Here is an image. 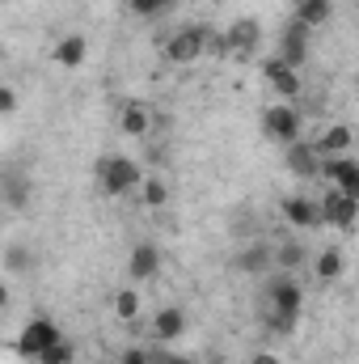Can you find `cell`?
<instances>
[{
  "mask_svg": "<svg viewBox=\"0 0 359 364\" xmlns=\"http://www.w3.org/2000/svg\"><path fill=\"white\" fill-rule=\"evenodd\" d=\"M304 309V288L296 284V275H270L267 284V322L279 331V335H292L296 331V318Z\"/></svg>",
  "mask_w": 359,
  "mask_h": 364,
  "instance_id": "1",
  "label": "cell"
},
{
  "mask_svg": "<svg viewBox=\"0 0 359 364\" xmlns=\"http://www.w3.org/2000/svg\"><path fill=\"white\" fill-rule=\"evenodd\" d=\"M97 182H101L106 195H127V191L144 186V174L131 157H101L97 161Z\"/></svg>",
  "mask_w": 359,
  "mask_h": 364,
  "instance_id": "2",
  "label": "cell"
},
{
  "mask_svg": "<svg viewBox=\"0 0 359 364\" xmlns=\"http://www.w3.org/2000/svg\"><path fill=\"white\" fill-rule=\"evenodd\" d=\"M60 339H64V335H60V326H55L51 318H34V322H26V331H21V339H17V352L30 356V360H43Z\"/></svg>",
  "mask_w": 359,
  "mask_h": 364,
  "instance_id": "3",
  "label": "cell"
},
{
  "mask_svg": "<svg viewBox=\"0 0 359 364\" xmlns=\"http://www.w3.org/2000/svg\"><path fill=\"white\" fill-rule=\"evenodd\" d=\"M263 132H267L270 140H279V144H296L300 140V110L287 106V102L267 106L263 110Z\"/></svg>",
  "mask_w": 359,
  "mask_h": 364,
  "instance_id": "4",
  "label": "cell"
},
{
  "mask_svg": "<svg viewBox=\"0 0 359 364\" xmlns=\"http://www.w3.org/2000/svg\"><path fill=\"white\" fill-rule=\"evenodd\" d=\"M207 26H186V30H178L170 43H165V60L170 64H194L203 51H207Z\"/></svg>",
  "mask_w": 359,
  "mask_h": 364,
  "instance_id": "5",
  "label": "cell"
},
{
  "mask_svg": "<svg viewBox=\"0 0 359 364\" xmlns=\"http://www.w3.org/2000/svg\"><path fill=\"white\" fill-rule=\"evenodd\" d=\"M321 216H326V225H338V229H351L359 216V199H351L347 191H338V186H330L326 195H321Z\"/></svg>",
  "mask_w": 359,
  "mask_h": 364,
  "instance_id": "6",
  "label": "cell"
},
{
  "mask_svg": "<svg viewBox=\"0 0 359 364\" xmlns=\"http://www.w3.org/2000/svg\"><path fill=\"white\" fill-rule=\"evenodd\" d=\"M279 60H287L292 68H300L304 60H309V26L304 21H287V30H283V38H279Z\"/></svg>",
  "mask_w": 359,
  "mask_h": 364,
  "instance_id": "7",
  "label": "cell"
},
{
  "mask_svg": "<svg viewBox=\"0 0 359 364\" xmlns=\"http://www.w3.org/2000/svg\"><path fill=\"white\" fill-rule=\"evenodd\" d=\"M321 174L330 178V186H338L351 199H359V161H351V157H326L321 161Z\"/></svg>",
  "mask_w": 359,
  "mask_h": 364,
  "instance_id": "8",
  "label": "cell"
},
{
  "mask_svg": "<svg viewBox=\"0 0 359 364\" xmlns=\"http://www.w3.org/2000/svg\"><path fill=\"white\" fill-rule=\"evenodd\" d=\"M283 216H287L296 229H317V225H326V216H321V199H309V195H292V199H283Z\"/></svg>",
  "mask_w": 359,
  "mask_h": 364,
  "instance_id": "9",
  "label": "cell"
},
{
  "mask_svg": "<svg viewBox=\"0 0 359 364\" xmlns=\"http://www.w3.org/2000/svg\"><path fill=\"white\" fill-rule=\"evenodd\" d=\"M263 47V26L254 21V17H237L233 26H228V51H237V55H254Z\"/></svg>",
  "mask_w": 359,
  "mask_h": 364,
  "instance_id": "10",
  "label": "cell"
},
{
  "mask_svg": "<svg viewBox=\"0 0 359 364\" xmlns=\"http://www.w3.org/2000/svg\"><path fill=\"white\" fill-rule=\"evenodd\" d=\"M287 170L296 174V178H317L321 174V153H317V144H287Z\"/></svg>",
  "mask_w": 359,
  "mask_h": 364,
  "instance_id": "11",
  "label": "cell"
},
{
  "mask_svg": "<svg viewBox=\"0 0 359 364\" xmlns=\"http://www.w3.org/2000/svg\"><path fill=\"white\" fill-rule=\"evenodd\" d=\"M263 73H267V81H270V90L275 93H283V97H296V93H300V73H296L287 60L275 55V60L263 64Z\"/></svg>",
  "mask_w": 359,
  "mask_h": 364,
  "instance_id": "12",
  "label": "cell"
},
{
  "mask_svg": "<svg viewBox=\"0 0 359 364\" xmlns=\"http://www.w3.org/2000/svg\"><path fill=\"white\" fill-rule=\"evenodd\" d=\"M157 267H161V255H157V246H136L131 250V259H127V272H131V279H148V275H157Z\"/></svg>",
  "mask_w": 359,
  "mask_h": 364,
  "instance_id": "13",
  "label": "cell"
},
{
  "mask_svg": "<svg viewBox=\"0 0 359 364\" xmlns=\"http://www.w3.org/2000/svg\"><path fill=\"white\" fill-rule=\"evenodd\" d=\"M270 263H275V255H270L267 246H245V250L237 255V267L245 275H267Z\"/></svg>",
  "mask_w": 359,
  "mask_h": 364,
  "instance_id": "14",
  "label": "cell"
},
{
  "mask_svg": "<svg viewBox=\"0 0 359 364\" xmlns=\"http://www.w3.org/2000/svg\"><path fill=\"white\" fill-rule=\"evenodd\" d=\"M330 13H334V0H300V4H296V21H304L309 30H313V26H326Z\"/></svg>",
  "mask_w": 359,
  "mask_h": 364,
  "instance_id": "15",
  "label": "cell"
},
{
  "mask_svg": "<svg viewBox=\"0 0 359 364\" xmlns=\"http://www.w3.org/2000/svg\"><path fill=\"white\" fill-rule=\"evenodd\" d=\"M347 149H351V127H343V123L330 127V132L317 140V153H321V157H343Z\"/></svg>",
  "mask_w": 359,
  "mask_h": 364,
  "instance_id": "16",
  "label": "cell"
},
{
  "mask_svg": "<svg viewBox=\"0 0 359 364\" xmlns=\"http://www.w3.org/2000/svg\"><path fill=\"white\" fill-rule=\"evenodd\" d=\"M343 267H347V259H343V250H338V246L321 250V255H317V263H313V272H317V279H321V284L338 279V275H343Z\"/></svg>",
  "mask_w": 359,
  "mask_h": 364,
  "instance_id": "17",
  "label": "cell"
},
{
  "mask_svg": "<svg viewBox=\"0 0 359 364\" xmlns=\"http://www.w3.org/2000/svg\"><path fill=\"white\" fill-rule=\"evenodd\" d=\"M85 60V38L81 34H68V38H60V47H55V64H64V68H77Z\"/></svg>",
  "mask_w": 359,
  "mask_h": 364,
  "instance_id": "18",
  "label": "cell"
},
{
  "mask_svg": "<svg viewBox=\"0 0 359 364\" xmlns=\"http://www.w3.org/2000/svg\"><path fill=\"white\" fill-rule=\"evenodd\" d=\"M148 127H153V114H148V106H123V132L127 136H148Z\"/></svg>",
  "mask_w": 359,
  "mask_h": 364,
  "instance_id": "19",
  "label": "cell"
},
{
  "mask_svg": "<svg viewBox=\"0 0 359 364\" xmlns=\"http://www.w3.org/2000/svg\"><path fill=\"white\" fill-rule=\"evenodd\" d=\"M153 331H157V339H178L182 331H186L182 309H161V314H157V322H153Z\"/></svg>",
  "mask_w": 359,
  "mask_h": 364,
  "instance_id": "20",
  "label": "cell"
},
{
  "mask_svg": "<svg viewBox=\"0 0 359 364\" xmlns=\"http://www.w3.org/2000/svg\"><path fill=\"white\" fill-rule=\"evenodd\" d=\"M140 195H144V203H148V208H165V203H170V182H165V178H144Z\"/></svg>",
  "mask_w": 359,
  "mask_h": 364,
  "instance_id": "21",
  "label": "cell"
},
{
  "mask_svg": "<svg viewBox=\"0 0 359 364\" xmlns=\"http://www.w3.org/2000/svg\"><path fill=\"white\" fill-rule=\"evenodd\" d=\"M114 314H118L123 322H131V318L140 314V292H136V288H123V292L114 296Z\"/></svg>",
  "mask_w": 359,
  "mask_h": 364,
  "instance_id": "22",
  "label": "cell"
},
{
  "mask_svg": "<svg viewBox=\"0 0 359 364\" xmlns=\"http://www.w3.org/2000/svg\"><path fill=\"white\" fill-rule=\"evenodd\" d=\"M275 263H279L283 272H296V267L304 263V250H300L296 242H287V246H279V250H275Z\"/></svg>",
  "mask_w": 359,
  "mask_h": 364,
  "instance_id": "23",
  "label": "cell"
},
{
  "mask_svg": "<svg viewBox=\"0 0 359 364\" xmlns=\"http://www.w3.org/2000/svg\"><path fill=\"white\" fill-rule=\"evenodd\" d=\"M174 0H131V13L136 17H157V13H165Z\"/></svg>",
  "mask_w": 359,
  "mask_h": 364,
  "instance_id": "24",
  "label": "cell"
},
{
  "mask_svg": "<svg viewBox=\"0 0 359 364\" xmlns=\"http://www.w3.org/2000/svg\"><path fill=\"white\" fill-rule=\"evenodd\" d=\"M38 364H72V343H64V339H60V343H55V348H51Z\"/></svg>",
  "mask_w": 359,
  "mask_h": 364,
  "instance_id": "25",
  "label": "cell"
},
{
  "mask_svg": "<svg viewBox=\"0 0 359 364\" xmlns=\"http://www.w3.org/2000/svg\"><path fill=\"white\" fill-rule=\"evenodd\" d=\"M13 110H17V93L4 85V90H0V114H13Z\"/></svg>",
  "mask_w": 359,
  "mask_h": 364,
  "instance_id": "26",
  "label": "cell"
},
{
  "mask_svg": "<svg viewBox=\"0 0 359 364\" xmlns=\"http://www.w3.org/2000/svg\"><path fill=\"white\" fill-rule=\"evenodd\" d=\"M118 364H148V352L131 348V352H123V360H118Z\"/></svg>",
  "mask_w": 359,
  "mask_h": 364,
  "instance_id": "27",
  "label": "cell"
},
{
  "mask_svg": "<svg viewBox=\"0 0 359 364\" xmlns=\"http://www.w3.org/2000/svg\"><path fill=\"white\" fill-rule=\"evenodd\" d=\"M250 364H279V360H275L270 352H258V356H254V360H250Z\"/></svg>",
  "mask_w": 359,
  "mask_h": 364,
  "instance_id": "28",
  "label": "cell"
}]
</instances>
